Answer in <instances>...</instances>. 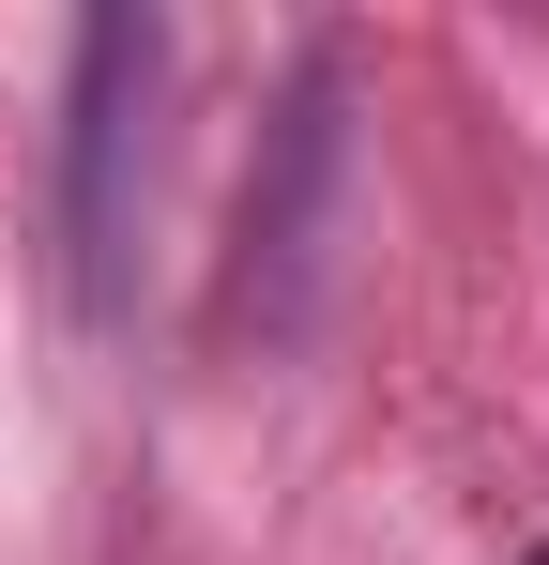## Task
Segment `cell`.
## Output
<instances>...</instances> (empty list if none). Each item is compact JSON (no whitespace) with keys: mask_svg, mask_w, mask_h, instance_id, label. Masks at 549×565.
<instances>
[{"mask_svg":"<svg viewBox=\"0 0 549 565\" xmlns=\"http://www.w3.org/2000/svg\"><path fill=\"white\" fill-rule=\"evenodd\" d=\"M153 77H169V15H138V0L77 15V138H62V276H77V306H107L122 290V245H138Z\"/></svg>","mask_w":549,"mask_h":565,"instance_id":"1","label":"cell"},{"mask_svg":"<svg viewBox=\"0 0 549 565\" xmlns=\"http://www.w3.org/2000/svg\"><path fill=\"white\" fill-rule=\"evenodd\" d=\"M336 107H352V62L305 46L290 107L260 122V169H245V260H229V321H260V337L305 321L321 245H336V184H352V122H336Z\"/></svg>","mask_w":549,"mask_h":565,"instance_id":"2","label":"cell"},{"mask_svg":"<svg viewBox=\"0 0 549 565\" xmlns=\"http://www.w3.org/2000/svg\"><path fill=\"white\" fill-rule=\"evenodd\" d=\"M519 565H549V535H535V551H519Z\"/></svg>","mask_w":549,"mask_h":565,"instance_id":"3","label":"cell"}]
</instances>
